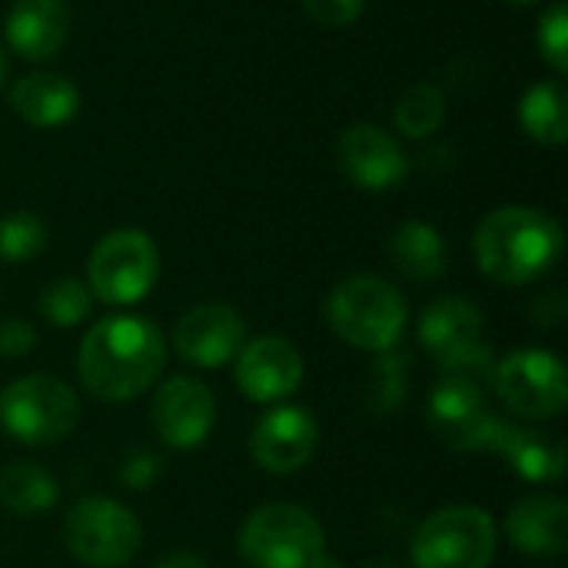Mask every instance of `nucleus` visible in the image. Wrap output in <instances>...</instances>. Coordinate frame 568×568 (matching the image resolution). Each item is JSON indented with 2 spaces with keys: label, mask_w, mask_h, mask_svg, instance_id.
Masks as SVG:
<instances>
[{
  "label": "nucleus",
  "mask_w": 568,
  "mask_h": 568,
  "mask_svg": "<svg viewBox=\"0 0 568 568\" xmlns=\"http://www.w3.org/2000/svg\"><path fill=\"white\" fill-rule=\"evenodd\" d=\"M536 40H539V53L542 60L552 67L556 77H566L568 70V10L566 0H556L542 20H539V30H536Z\"/></svg>",
  "instance_id": "obj_28"
},
{
  "label": "nucleus",
  "mask_w": 568,
  "mask_h": 568,
  "mask_svg": "<svg viewBox=\"0 0 568 568\" xmlns=\"http://www.w3.org/2000/svg\"><path fill=\"white\" fill-rule=\"evenodd\" d=\"M306 568H346V566H343V559H339V556H333L329 549H323V552H320V556H316V559H313Z\"/></svg>",
  "instance_id": "obj_33"
},
{
  "label": "nucleus",
  "mask_w": 568,
  "mask_h": 568,
  "mask_svg": "<svg viewBox=\"0 0 568 568\" xmlns=\"http://www.w3.org/2000/svg\"><path fill=\"white\" fill-rule=\"evenodd\" d=\"M389 260L393 266L413 283H433L446 276L449 250L446 236L423 220H406L389 236Z\"/></svg>",
  "instance_id": "obj_21"
},
{
  "label": "nucleus",
  "mask_w": 568,
  "mask_h": 568,
  "mask_svg": "<svg viewBox=\"0 0 568 568\" xmlns=\"http://www.w3.org/2000/svg\"><path fill=\"white\" fill-rule=\"evenodd\" d=\"M303 376H306L303 353L286 336H273V333L246 339L233 359L236 389L250 403H263V406L266 403L276 406L286 396H293Z\"/></svg>",
  "instance_id": "obj_13"
},
{
  "label": "nucleus",
  "mask_w": 568,
  "mask_h": 568,
  "mask_svg": "<svg viewBox=\"0 0 568 568\" xmlns=\"http://www.w3.org/2000/svg\"><path fill=\"white\" fill-rule=\"evenodd\" d=\"M506 539L526 556H562L568 549V506L559 496L532 493L513 503L506 516Z\"/></svg>",
  "instance_id": "obj_18"
},
{
  "label": "nucleus",
  "mask_w": 568,
  "mask_h": 568,
  "mask_svg": "<svg viewBox=\"0 0 568 568\" xmlns=\"http://www.w3.org/2000/svg\"><path fill=\"white\" fill-rule=\"evenodd\" d=\"M523 130L542 146H562L568 136V93L562 80H539L519 103Z\"/></svg>",
  "instance_id": "obj_23"
},
{
  "label": "nucleus",
  "mask_w": 568,
  "mask_h": 568,
  "mask_svg": "<svg viewBox=\"0 0 568 568\" xmlns=\"http://www.w3.org/2000/svg\"><path fill=\"white\" fill-rule=\"evenodd\" d=\"M236 549L250 568H306L326 549V532L306 506L270 503L246 516Z\"/></svg>",
  "instance_id": "obj_7"
},
{
  "label": "nucleus",
  "mask_w": 568,
  "mask_h": 568,
  "mask_svg": "<svg viewBox=\"0 0 568 568\" xmlns=\"http://www.w3.org/2000/svg\"><path fill=\"white\" fill-rule=\"evenodd\" d=\"M406 379H409V359H406V353H396V349L379 353L376 363H373V369H369V386H366L369 409H376L383 416L396 413L403 406L406 393H409Z\"/></svg>",
  "instance_id": "obj_26"
},
{
  "label": "nucleus",
  "mask_w": 568,
  "mask_h": 568,
  "mask_svg": "<svg viewBox=\"0 0 568 568\" xmlns=\"http://www.w3.org/2000/svg\"><path fill=\"white\" fill-rule=\"evenodd\" d=\"M506 3H516V7H532V3H539V0H506Z\"/></svg>",
  "instance_id": "obj_36"
},
{
  "label": "nucleus",
  "mask_w": 568,
  "mask_h": 568,
  "mask_svg": "<svg viewBox=\"0 0 568 568\" xmlns=\"http://www.w3.org/2000/svg\"><path fill=\"white\" fill-rule=\"evenodd\" d=\"M359 568H406L399 559H393V556H376V559H366Z\"/></svg>",
  "instance_id": "obj_34"
},
{
  "label": "nucleus",
  "mask_w": 568,
  "mask_h": 568,
  "mask_svg": "<svg viewBox=\"0 0 568 568\" xmlns=\"http://www.w3.org/2000/svg\"><path fill=\"white\" fill-rule=\"evenodd\" d=\"M496 549V519L479 506L456 503L419 523L409 542V559L413 568H489Z\"/></svg>",
  "instance_id": "obj_6"
},
{
  "label": "nucleus",
  "mask_w": 568,
  "mask_h": 568,
  "mask_svg": "<svg viewBox=\"0 0 568 568\" xmlns=\"http://www.w3.org/2000/svg\"><path fill=\"white\" fill-rule=\"evenodd\" d=\"M3 87H7V50L0 47V93H3Z\"/></svg>",
  "instance_id": "obj_35"
},
{
  "label": "nucleus",
  "mask_w": 568,
  "mask_h": 568,
  "mask_svg": "<svg viewBox=\"0 0 568 568\" xmlns=\"http://www.w3.org/2000/svg\"><path fill=\"white\" fill-rule=\"evenodd\" d=\"M566 250L556 216L536 206H499L476 226L473 256L483 276L499 286H529L542 280Z\"/></svg>",
  "instance_id": "obj_2"
},
{
  "label": "nucleus",
  "mask_w": 568,
  "mask_h": 568,
  "mask_svg": "<svg viewBox=\"0 0 568 568\" xmlns=\"http://www.w3.org/2000/svg\"><path fill=\"white\" fill-rule=\"evenodd\" d=\"M300 3H303L306 17L313 23L339 30V27H349V23L359 20L366 0H300Z\"/></svg>",
  "instance_id": "obj_30"
},
{
  "label": "nucleus",
  "mask_w": 568,
  "mask_h": 568,
  "mask_svg": "<svg viewBox=\"0 0 568 568\" xmlns=\"http://www.w3.org/2000/svg\"><path fill=\"white\" fill-rule=\"evenodd\" d=\"M40 336H37V326L30 320H3L0 323V356L7 359H27L33 349H37Z\"/></svg>",
  "instance_id": "obj_31"
},
{
  "label": "nucleus",
  "mask_w": 568,
  "mask_h": 568,
  "mask_svg": "<svg viewBox=\"0 0 568 568\" xmlns=\"http://www.w3.org/2000/svg\"><path fill=\"white\" fill-rule=\"evenodd\" d=\"M7 47L30 63H50L70 40L67 0H13L3 17Z\"/></svg>",
  "instance_id": "obj_17"
},
{
  "label": "nucleus",
  "mask_w": 568,
  "mask_h": 568,
  "mask_svg": "<svg viewBox=\"0 0 568 568\" xmlns=\"http://www.w3.org/2000/svg\"><path fill=\"white\" fill-rule=\"evenodd\" d=\"M153 568H210V566H206V559H203V556H196V552H170V556H163V559H160Z\"/></svg>",
  "instance_id": "obj_32"
},
{
  "label": "nucleus",
  "mask_w": 568,
  "mask_h": 568,
  "mask_svg": "<svg viewBox=\"0 0 568 568\" xmlns=\"http://www.w3.org/2000/svg\"><path fill=\"white\" fill-rule=\"evenodd\" d=\"M10 110L37 130H57L77 116L80 90L63 73L37 70L10 87Z\"/></svg>",
  "instance_id": "obj_20"
},
{
  "label": "nucleus",
  "mask_w": 568,
  "mask_h": 568,
  "mask_svg": "<svg viewBox=\"0 0 568 568\" xmlns=\"http://www.w3.org/2000/svg\"><path fill=\"white\" fill-rule=\"evenodd\" d=\"M160 276V250L146 230L120 226L100 236L87 260L90 296L103 306H133L150 296Z\"/></svg>",
  "instance_id": "obj_8"
},
{
  "label": "nucleus",
  "mask_w": 568,
  "mask_h": 568,
  "mask_svg": "<svg viewBox=\"0 0 568 568\" xmlns=\"http://www.w3.org/2000/svg\"><path fill=\"white\" fill-rule=\"evenodd\" d=\"M90 306H93L90 286L83 280H77V276H57L37 296L40 316L57 329H73V326L87 323Z\"/></svg>",
  "instance_id": "obj_25"
},
{
  "label": "nucleus",
  "mask_w": 568,
  "mask_h": 568,
  "mask_svg": "<svg viewBox=\"0 0 568 568\" xmlns=\"http://www.w3.org/2000/svg\"><path fill=\"white\" fill-rule=\"evenodd\" d=\"M486 320L466 296H439L419 316V346L433 356L443 376H466L483 386L493 383L496 356L483 339Z\"/></svg>",
  "instance_id": "obj_5"
},
{
  "label": "nucleus",
  "mask_w": 568,
  "mask_h": 568,
  "mask_svg": "<svg viewBox=\"0 0 568 568\" xmlns=\"http://www.w3.org/2000/svg\"><path fill=\"white\" fill-rule=\"evenodd\" d=\"M47 223L37 213L17 210L0 220V260L3 263H27L47 250Z\"/></svg>",
  "instance_id": "obj_27"
},
{
  "label": "nucleus",
  "mask_w": 568,
  "mask_h": 568,
  "mask_svg": "<svg viewBox=\"0 0 568 568\" xmlns=\"http://www.w3.org/2000/svg\"><path fill=\"white\" fill-rule=\"evenodd\" d=\"M150 423L163 446L196 449L216 426V396L193 376H170L150 403Z\"/></svg>",
  "instance_id": "obj_14"
},
{
  "label": "nucleus",
  "mask_w": 568,
  "mask_h": 568,
  "mask_svg": "<svg viewBox=\"0 0 568 568\" xmlns=\"http://www.w3.org/2000/svg\"><path fill=\"white\" fill-rule=\"evenodd\" d=\"M246 320L230 303H203L186 310L173 326V349L196 369H223L246 343Z\"/></svg>",
  "instance_id": "obj_16"
},
{
  "label": "nucleus",
  "mask_w": 568,
  "mask_h": 568,
  "mask_svg": "<svg viewBox=\"0 0 568 568\" xmlns=\"http://www.w3.org/2000/svg\"><path fill=\"white\" fill-rule=\"evenodd\" d=\"M489 389L519 419L529 423L556 419L568 403L566 363L542 346L513 349L496 363Z\"/></svg>",
  "instance_id": "obj_10"
},
{
  "label": "nucleus",
  "mask_w": 568,
  "mask_h": 568,
  "mask_svg": "<svg viewBox=\"0 0 568 568\" xmlns=\"http://www.w3.org/2000/svg\"><path fill=\"white\" fill-rule=\"evenodd\" d=\"M166 369V336L140 313L97 320L77 349V376L100 403L140 399Z\"/></svg>",
  "instance_id": "obj_1"
},
{
  "label": "nucleus",
  "mask_w": 568,
  "mask_h": 568,
  "mask_svg": "<svg viewBox=\"0 0 568 568\" xmlns=\"http://www.w3.org/2000/svg\"><path fill=\"white\" fill-rule=\"evenodd\" d=\"M326 323L329 329L363 349V353H389L406 333L409 303L406 296L376 273H353L339 280L326 296Z\"/></svg>",
  "instance_id": "obj_3"
},
{
  "label": "nucleus",
  "mask_w": 568,
  "mask_h": 568,
  "mask_svg": "<svg viewBox=\"0 0 568 568\" xmlns=\"http://www.w3.org/2000/svg\"><path fill=\"white\" fill-rule=\"evenodd\" d=\"M57 499H60V486L43 466L30 459H17L0 469V506L7 513L20 519H37L50 513Z\"/></svg>",
  "instance_id": "obj_22"
},
{
  "label": "nucleus",
  "mask_w": 568,
  "mask_h": 568,
  "mask_svg": "<svg viewBox=\"0 0 568 568\" xmlns=\"http://www.w3.org/2000/svg\"><path fill=\"white\" fill-rule=\"evenodd\" d=\"M396 130L409 140H426L446 123V97L436 83H413L399 93L393 110Z\"/></svg>",
  "instance_id": "obj_24"
},
{
  "label": "nucleus",
  "mask_w": 568,
  "mask_h": 568,
  "mask_svg": "<svg viewBox=\"0 0 568 568\" xmlns=\"http://www.w3.org/2000/svg\"><path fill=\"white\" fill-rule=\"evenodd\" d=\"M63 546L87 568L130 566L143 546L136 513L110 496H87L63 516Z\"/></svg>",
  "instance_id": "obj_9"
},
{
  "label": "nucleus",
  "mask_w": 568,
  "mask_h": 568,
  "mask_svg": "<svg viewBox=\"0 0 568 568\" xmlns=\"http://www.w3.org/2000/svg\"><path fill=\"white\" fill-rule=\"evenodd\" d=\"M80 423V399L70 383L50 373L17 376L0 389V426L3 433L30 449L63 443Z\"/></svg>",
  "instance_id": "obj_4"
},
{
  "label": "nucleus",
  "mask_w": 568,
  "mask_h": 568,
  "mask_svg": "<svg viewBox=\"0 0 568 568\" xmlns=\"http://www.w3.org/2000/svg\"><path fill=\"white\" fill-rule=\"evenodd\" d=\"M163 476V459L150 449H130L120 463V483L133 493H146Z\"/></svg>",
  "instance_id": "obj_29"
},
{
  "label": "nucleus",
  "mask_w": 568,
  "mask_h": 568,
  "mask_svg": "<svg viewBox=\"0 0 568 568\" xmlns=\"http://www.w3.org/2000/svg\"><path fill=\"white\" fill-rule=\"evenodd\" d=\"M320 446V423L306 406L276 403L250 433V459L270 476H293L310 466Z\"/></svg>",
  "instance_id": "obj_12"
},
{
  "label": "nucleus",
  "mask_w": 568,
  "mask_h": 568,
  "mask_svg": "<svg viewBox=\"0 0 568 568\" xmlns=\"http://www.w3.org/2000/svg\"><path fill=\"white\" fill-rule=\"evenodd\" d=\"M426 419L436 439L456 453L489 449L499 426V416L489 409L486 386L466 376H443L433 386Z\"/></svg>",
  "instance_id": "obj_11"
},
{
  "label": "nucleus",
  "mask_w": 568,
  "mask_h": 568,
  "mask_svg": "<svg viewBox=\"0 0 568 568\" xmlns=\"http://www.w3.org/2000/svg\"><path fill=\"white\" fill-rule=\"evenodd\" d=\"M489 453L503 456L509 469L519 473L526 483H559L566 473V443L556 433L536 426L499 419Z\"/></svg>",
  "instance_id": "obj_19"
},
{
  "label": "nucleus",
  "mask_w": 568,
  "mask_h": 568,
  "mask_svg": "<svg viewBox=\"0 0 568 568\" xmlns=\"http://www.w3.org/2000/svg\"><path fill=\"white\" fill-rule=\"evenodd\" d=\"M336 163L349 183L369 193L396 190L409 176L403 143L376 123H349L336 136Z\"/></svg>",
  "instance_id": "obj_15"
}]
</instances>
